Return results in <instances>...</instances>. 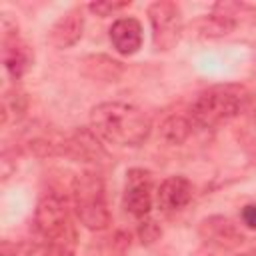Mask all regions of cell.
<instances>
[{
    "mask_svg": "<svg viewBox=\"0 0 256 256\" xmlns=\"http://www.w3.org/2000/svg\"><path fill=\"white\" fill-rule=\"evenodd\" d=\"M34 250H36V246L30 244V242H10V240H4L2 248H0V256H32Z\"/></svg>",
    "mask_w": 256,
    "mask_h": 256,
    "instance_id": "cell-19",
    "label": "cell"
},
{
    "mask_svg": "<svg viewBox=\"0 0 256 256\" xmlns=\"http://www.w3.org/2000/svg\"><path fill=\"white\" fill-rule=\"evenodd\" d=\"M160 234H162V228L158 226L156 220H152V218H148V216L140 220L138 236H140L142 244H152V242H156V240L160 238Z\"/></svg>",
    "mask_w": 256,
    "mask_h": 256,
    "instance_id": "cell-18",
    "label": "cell"
},
{
    "mask_svg": "<svg viewBox=\"0 0 256 256\" xmlns=\"http://www.w3.org/2000/svg\"><path fill=\"white\" fill-rule=\"evenodd\" d=\"M240 218H242L246 228L256 230V204H246L242 208V212H240Z\"/></svg>",
    "mask_w": 256,
    "mask_h": 256,
    "instance_id": "cell-20",
    "label": "cell"
},
{
    "mask_svg": "<svg viewBox=\"0 0 256 256\" xmlns=\"http://www.w3.org/2000/svg\"><path fill=\"white\" fill-rule=\"evenodd\" d=\"M122 204L134 218H146L152 210V178L142 168H132L126 172V186L122 194Z\"/></svg>",
    "mask_w": 256,
    "mask_h": 256,
    "instance_id": "cell-7",
    "label": "cell"
},
{
    "mask_svg": "<svg viewBox=\"0 0 256 256\" xmlns=\"http://www.w3.org/2000/svg\"><path fill=\"white\" fill-rule=\"evenodd\" d=\"M128 6H130V0H122V2H116V0H98V2H90L88 4V10L94 12L96 16L106 18V16L118 14L120 10H124Z\"/></svg>",
    "mask_w": 256,
    "mask_h": 256,
    "instance_id": "cell-17",
    "label": "cell"
},
{
    "mask_svg": "<svg viewBox=\"0 0 256 256\" xmlns=\"http://www.w3.org/2000/svg\"><path fill=\"white\" fill-rule=\"evenodd\" d=\"M110 42L124 56L136 54L142 48V24L134 16L118 18L110 26Z\"/></svg>",
    "mask_w": 256,
    "mask_h": 256,
    "instance_id": "cell-12",
    "label": "cell"
},
{
    "mask_svg": "<svg viewBox=\"0 0 256 256\" xmlns=\"http://www.w3.org/2000/svg\"><path fill=\"white\" fill-rule=\"evenodd\" d=\"M250 96L230 86H216L200 92L188 108V118L194 128H216L230 122L246 110Z\"/></svg>",
    "mask_w": 256,
    "mask_h": 256,
    "instance_id": "cell-2",
    "label": "cell"
},
{
    "mask_svg": "<svg viewBox=\"0 0 256 256\" xmlns=\"http://www.w3.org/2000/svg\"><path fill=\"white\" fill-rule=\"evenodd\" d=\"M148 20L152 26V40L156 50H172L184 32V16L176 2L156 0L148 6Z\"/></svg>",
    "mask_w": 256,
    "mask_h": 256,
    "instance_id": "cell-4",
    "label": "cell"
},
{
    "mask_svg": "<svg viewBox=\"0 0 256 256\" xmlns=\"http://www.w3.org/2000/svg\"><path fill=\"white\" fill-rule=\"evenodd\" d=\"M72 210L80 224L88 230H104L110 224V210L106 202L104 182L94 172H82L70 186Z\"/></svg>",
    "mask_w": 256,
    "mask_h": 256,
    "instance_id": "cell-3",
    "label": "cell"
},
{
    "mask_svg": "<svg viewBox=\"0 0 256 256\" xmlns=\"http://www.w3.org/2000/svg\"><path fill=\"white\" fill-rule=\"evenodd\" d=\"M34 54L28 48V44L18 36V32L16 30L4 32V66L14 80L22 78L28 72Z\"/></svg>",
    "mask_w": 256,
    "mask_h": 256,
    "instance_id": "cell-11",
    "label": "cell"
},
{
    "mask_svg": "<svg viewBox=\"0 0 256 256\" xmlns=\"http://www.w3.org/2000/svg\"><path fill=\"white\" fill-rule=\"evenodd\" d=\"M244 20H256V8L246 2H216L212 12L196 22L198 32L206 38H218L234 32Z\"/></svg>",
    "mask_w": 256,
    "mask_h": 256,
    "instance_id": "cell-6",
    "label": "cell"
},
{
    "mask_svg": "<svg viewBox=\"0 0 256 256\" xmlns=\"http://www.w3.org/2000/svg\"><path fill=\"white\" fill-rule=\"evenodd\" d=\"M82 28H84L82 8L80 6L70 8L52 24V28L48 32V40L54 48H70L80 40Z\"/></svg>",
    "mask_w": 256,
    "mask_h": 256,
    "instance_id": "cell-10",
    "label": "cell"
},
{
    "mask_svg": "<svg viewBox=\"0 0 256 256\" xmlns=\"http://www.w3.org/2000/svg\"><path fill=\"white\" fill-rule=\"evenodd\" d=\"M246 110H250L254 116H256V96H250V100H248V106H246Z\"/></svg>",
    "mask_w": 256,
    "mask_h": 256,
    "instance_id": "cell-21",
    "label": "cell"
},
{
    "mask_svg": "<svg viewBox=\"0 0 256 256\" xmlns=\"http://www.w3.org/2000/svg\"><path fill=\"white\" fill-rule=\"evenodd\" d=\"M194 126L188 118V114H172L168 116L160 126V136L168 144H182L192 134Z\"/></svg>",
    "mask_w": 256,
    "mask_h": 256,
    "instance_id": "cell-14",
    "label": "cell"
},
{
    "mask_svg": "<svg viewBox=\"0 0 256 256\" xmlns=\"http://www.w3.org/2000/svg\"><path fill=\"white\" fill-rule=\"evenodd\" d=\"M44 256H74V230L46 242Z\"/></svg>",
    "mask_w": 256,
    "mask_h": 256,
    "instance_id": "cell-16",
    "label": "cell"
},
{
    "mask_svg": "<svg viewBox=\"0 0 256 256\" xmlns=\"http://www.w3.org/2000/svg\"><path fill=\"white\" fill-rule=\"evenodd\" d=\"M90 128L110 144L136 148L148 140L152 120L138 106L112 100L96 104L90 110Z\"/></svg>",
    "mask_w": 256,
    "mask_h": 256,
    "instance_id": "cell-1",
    "label": "cell"
},
{
    "mask_svg": "<svg viewBox=\"0 0 256 256\" xmlns=\"http://www.w3.org/2000/svg\"><path fill=\"white\" fill-rule=\"evenodd\" d=\"M200 234L206 242L222 246V248H234L244 240L242 232L224 216H210L202 220Z\"/></svg>",
    "mask_w": 256,
    "mask_h": 256,
    "instance_id": "cell-13",
    "label": "cell"
},
{
    "mask_svg": "<svg viewBox=\"0 0 256 256\" xmlns=\"http://www.w3.org/2000/svg\"><path fill=\"white\" fill-rule=\"evenodd\" d=\"M240 256H254V254H240Z\"/></svg>",
    "mask_w": 256,
    "mask_h": 256,
    "instance_id": "cell-22",
    "label": "cell"
},
{
    "mask_svg": "<svg viewBox=\"0 0 256 256\" xmlns=\"http://www.w3.org/2000/svg\"><path fill=\"white\" fill-rule=\"evenodd\" d=\"M62 154L74 158L76 162H96L104 150L98 142V136L92 128H78L62 140Z\"/></svg>",
    "mask_w": 256,
    "mask_h": 256,
    "instance_id": "cell-9",
    "label": "cell"
},
{
    "mask_svg": "<svg viewBox=\"0 0 256 256\" xmlns=\"http://www.w3.org/2000/svg\"><path fill=\"white\" fill-rule=\"evenodd\" d=\"M84 72L96 80H116L122 74V66L108 56H88L84 60Z\"/></svg>",
    "mask_w": 256,
    "mask_h": 256,
    "instance_id": "cell-15",
    "label": "cell"
},
{
    "mask_svg": "<svg viewBox=\"0 0 256 256\" xmlns=\"http://www.w3.org/2000/svg\"><path fill=\"white\" fill-rule=\"evenodd\" d=\"M34 230L38 238L50 242L72 230L68 200L58 192H48L40 198L34 212Z\"/></svg>",
    "mask_w": 256,
    "mask_h": 256,
    "instance_id": "cell-5",
    "label": "cell"
},
{
    "mask_svg": "<svg viewBox=\"0 0 256 256\" xmlns=\"http://www.w3.org/2000/svg\"><path fill=\"white\" fill-rule=\"evenodd\" d=\"M194 186L186 176H168L156 190V204L162 212L172 214L188 206L192 200Z\"/></svg>",
    "mask_w": 256,
    "mask_h": 256,
    "instance_id": "cell-8",
    "label": "cell"
}]
</instances>
